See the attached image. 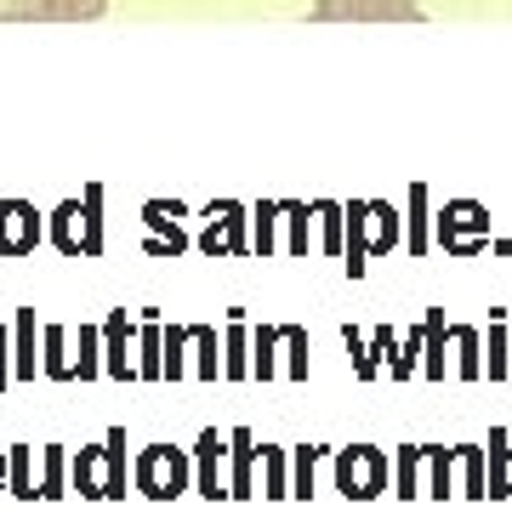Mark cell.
<instances>
[{
    "label": "cell",
    "instance_id": "1",
    "mask_svg": "<svg viewBox=\"0 0 512 512\" xmlns=\"http://www.w3.org/2000/svg\"><path fill=\"white\" fill-rule=\"evenodd\" d=\"M399 245V217L393 205H348L342 211V256H348V274L365 279L370 256H387Z\"/></svg>",
    "mask_w": 512,
    "mask_h": 512
},
{
    "label": "cell",
    "instance_id": "2",
    "mask_svg": "<svg viewBox=\"0 0 512 512\" xmlns=\"http://www.w3.org/2000/svg\"><path fill=\"white\" fill-rule=\"evenodd\" d=\"M74 490L86 501H120L126 495V433L114 427L109 444H86L74 456Z\"/></svg>",
    "mask_w": 512,
    "mask_h": 512
},
{
    "label": "cell",
    "instance_id": "3",
    "mask_svg": "<svg viewBox=\"0 0 512 512\" xmlns=\"http://www.w3.org/2000/svg\"><path fill=\"white\" fill-rule=\"evenodd\" d=\"M387 478H393V461L376 444L336 450V490L348 495V501H376V495H387Z\"/></svg>",
    "mask_w": 512,
    "mask_h": 512
},
{
    "label": "cell",
    "instance_id": "4",
    "mask_svg": "<svg viewBox=\"0 0 512 512\" xmlns=\"http://www.w3.org/2000/svg\"><path fill=\"white\" fill-rule=\"evenodd\" d=\"M97 188H86V205H74V200H63L52 211V245L63 256H97L103 251V217H97Z\"/></svg>",
    "mask_w": 512,
    "mask_h": 512
},
{
    "label": "cell",
    "instance_id": "5",
    "mask_svg": "<svg viewBox=\"0 0 512 512\" xmlns=\"http://www.w3.org/2000/svg\"><path fill=\"white\" fill-rule=\"evenodd\" d=\"M188 456L177 450V444H148V450H137V490L148 495V501H177V495L188 490Z\"/></svg>",
    "mask_w": 512,
    "mask_h": 512
},
{
    "label": "cell",
    "instance_id": "6",
    "mask_svg": "<svg viewBox=\"0 0 512 512\" xmlns=\"http://www.w3.org/2000/svg\"><path fill=\"white\" fill-rule=\"evenodd\" d=\"M433 239H439L450 256H478L484 245H490V211H484L478 200L444 205L439 222H433Z\"/></svg>",
    "mask_w": 512,
    "mask_h": 512
},
{
    "label": "cell",
    "instance_id": "7",
    "mask_svg": "<svg viewBox=\"0 0 512 512\" xmlns=\"http://www.w3.org/2000/svg\"><path fill=\"white\" fill-rule=\"evenodd\" d=\"M109 0H0V23H97Z\"/></svg>",
    "mask_w": 512,
    "mask_h": 512
},
{
    "label": "cell",
    "instance_id": "8",
    "mask_svg": "<svg viewBox=\"0 0 512 512\" xmlns=\"http://www.w3.org/2000/svg\"><path fill=\"white\" fill-rule=\"evenodd\" d=\"M46 234V222L29 200H0V256H29Z\"/></svg>",
    "mask_w": 512,
    "mask_h": 512
},
{
    "label": "cell",
    "instance_id": "9",
    "mask_svg": "<svg viewBox=\"0 0 512 512\" xmlns=\"http://www.w3.org/2000/svg\"><path fill=\"white\" fill-rule=\"evenodd\" d=\"M200 251L205 256H245L251 251V239H245V211H239L234 200L211 205V222H205V234H200Z\"/></svg>",
    "mask_w": 512,
    "mask_h": 512
},
{
    "label": "cell",
    "instance_id": "10",
    "mask_svg": "<svg viewBox=\"0 0 512 512\" xmlns=\"http://www.w3.org/2000/svg\"><path fill=\"white\" fill-rule=\"evenodd\" d=\"M228 501H245V495H256L251 490V461H256V439L245 433V427H234L228 433Z\"/></svg>",
    "mask_w": 512,
    "mask_h": 512
},
{
    "label": "cell",
    "instance_id": "11",
    "mask_svg": "<svg viewBox=\"0 0 512 512\" xmlns=\"http://www.w3.org/2000/svg\"><path fill=\"white\" fill-rule=\"evenodd\" d=\"M421 467H427L421 495H433V501L456 495V444H421Z\"/></svg>",
    "mask_w": 512,
    "mask_h": 512
},
{
    "label": "cell",
    "instance_id": "12",
    "mask_svg": "<svg viewBox=\"0 0 512 512\" xmlns=\"http://www.w3.org/2000/svg\"><path fill=\"white\" fill-rule=\"evenodd\" d=\"M222 444L228 439H217V427H205L200 433V495L205 501H228V478H222Z\"/></svg>",
    "mask_w": 512,
    "mask_h": 512
},
{
    "label": "cell",
    "instance_id": "13",
    "mask_svg": "<svg viewBox=\"0 0 512 512\" xmlns=\"http://www.w3.org/2000/svg\"><path fill=\"white\" fill-rule=\"evenodd\" d=\"M484 495L512 501V439L495 427L490 433V456H484Z\"/></svg>",
    "mask_w": 512,
    "mask_h": 512
},
{
    "label": "cell",
    "instance_id": "14",
    "mask_svg": "<svg viewBox=\"0 0 512 512\" xmlns=\"http://www.w3.org/2000/svg\"><path fill=\"white\" fill-rule=\"evenodd\" d=\"M444 342L456 348V376L461 382H478V376H484V336H478L473 325H450Z\"/></svg>",
    "mask_w": 512,
    "mask_h": 512
},
{
    "label": "cell",
    "instance_id": "15",
    "mask_svg": "<svg viewBox=\"0 0 512 512\" xmlns=\"http://www.w3.org/2000/svg\"><path fill=\"white\" fill-rule=\"evenodd\" d=\"M103 336H109V359H103V370H109V376H120V382H126V376H137V365L126 359V348H131L126 308H114L109 319H103Z\"/></svg>",
    "mask_w": 512,
    "mask_h": 512
},
{
    "label": "cell",
    "instance_id": "16",
    "mask_svg": "<svg viewBox=\"0 0 512 512\" xmlns=\"http://www.w3.org/2000/svg\"><path fill=\"white\" fill-rule=\"evenodd\" d=\"M279 348H285V325H262L256 330V348H251V376L274 382L279 376Z\"/></svg>",
    "mask_w": 512,
    "mask_h": 512
},
{
    "label": "cell",
    "instance_id": "17",
    "mask_svg": "<svg viewBox=\"0 0 512 512\" xmlns=\"http://www.w3.org/2000/svg\"><path fill=\"white\" fill-rule=\"evenodd\" d=\"M456 467H461V490L467 501H490L484 495V444H456Z\"/></svg>",
    "mask_w": 512,
    "mask_h": 512
},
{
    "label": "cell",
    "instance_id": "18",
    "mask_svg": "<svg viewBox=\"0 0 512 512\" xmlns=\"http://www.w3.org/2000/svg\"><path fill=\"white\" fill-rule=\"evenodd\" d=\"M160 336H165L160 313H143V330H137V348H143L137 376H143V382H160Z\"/></svg>",
    "mask_w": 512,
    "mask_h": 512
},
{
    "label": "cell",
    "instance_id": "19",
    "mask_svg": "<svg viewBox=\"0 0 512 512\" xmlns=\"http://www.w3.org/2000/svg\"><path fill=\"white\" fill-rule=\"evenodd\" d=\"M222 376H251V359H245V313H228V359H222Z\"/></svg>",
    "mask_w": 512,
    "mask_h": 512
},
{
    "label": "cell",
    "instance_id": "20",
    "mask_svg": "<svg viewBox=\"0 0 512 512\" xmlns=\"http://www.w3.org/2000/svg\"><path fill=\"white\" fill-rule=\"evenodd\" d=\"M342 342H348V353H353V376H359V382H376V376H382V359H376V353H370V342H365V330H342Z\"/></svg>",
    "mask_w": 512,
    "mask_h": 512
},
{
    "label": "cell",
    "instance_id": "21",
    "mask_svg": "<svg viewBox=\"0 0 512 512\" xmlns=\"http://www.w3.org/2000/svg\"><path fill=\"white\" fill-rule=\"evenodd\" d=\"M512 370V353H507V313L495 308L490 313V382H501Z\"/></svg>",
    "mask_w": 512,
    "mask_h": 512
},
{
    "label": "cell",
    "instance_id": "22",
    "mask_svg": "<svg viewBox=\"0 0 512 512\" xmlns=\"http://www.w3.org/2000/svg\"><path fill=\"white\" fill-rule=\"evenodd\" d=\"M313 461H319V444H296V450H291V467H296L291 495H296V501H313Z\"/></svg>",
    "mask_w": 512,
    "mask_h": 512
},
{
    "label": "cell",
    "instance_id": "23",
    "mask_svg": "<svg viewBox=\"0 0 512 512\" xmlns=\"http://www.w3.org/2000/svg\"><path fill=\"white\" fill-rule=\"evenodd\" d=\"M40 336H46V359H40V370H46V376H57V382H69L74 365L63 359V325H46Z\"/></svg>",
    "mask_w": 512,
    "mask_h": 512
},
{
    "label": "cell",
    "instance_id": "24",
    "mask_svg": "<svg viewBox=\"0 0 512 512\" xmlns=\"http://www.w3.org/2000/svg\"><path fill=\"white\" fill-rule=\"evenodd\" d=\"M256 450H262V467H268V490L262 495H291V478H285V450H279V444H256Z\"/></svg>",
    "mask_w": 512,
    "mask_h": 512
},
{
    "label": "cell",
    "instance_id": "25",
    "mask_svg": "<svg viewBox=\"0 0 512 512\" xmlns=\"http://www.w3.org/2000/svg\"><path fill=\"white\" fill-rule=\"evenodd\" d=\"M63 467H69V456H63V444H46V478H40V501H57L63 495Z\"/></svg>",
    "mask_w": 512,
    "mask_h": 512
},
{
    "label": "cell",
    "instance_id": "26",
    "mask_svg": "<svg viewBox=\"0 0 512 512\" xmlns=\"http://www.w3.org/2000/svg\"><path fill=\"white\" fill-rule=\"evenodd\" d=\"M274 222H279V205H256V239H251V251H256V256H274V251H279Z\"/></svg>",
    "mask_w": 512,
    "mask_h": 512
},
{
    "label": "cell",
    "instance_id": "27",
    "mask_svg": "<svg viewBox=\"0 0 512 512\" xmlns=\"http://www.w3.org/2000/svg\"><path fill=\"white\" fill-rule=\"evenodd\" d=\"M399 495H421V444H399Z\"/></svg>",
    "mask_w": 512,
    "mask_h": 512
},
{
    "label": "cell",
    "instance_id": "28",
    "mask_svg": "<svg viewBox=\"0 0 512 512\" xmlns=\"http://www.w3.org/2000/svg\"><path fill=\"white\" fill-rule=\"evenodd\" d=\"M6 473H12V484H6V490L23 495V501H35V478H29V450H23V444L6 456Z\"/></svg>",
    "mask_w": 512,
    "mask_h": 512
},
{
    "label": "cell",
    "instance_id": "29",
    "mask_svg": "<svg viewBox=\"0 0 512 512\" xmlns=\"http://www.w3.org/2000/svg\"><path fill=\"white\" fill-rule=\"evenodd\" d=\"M410 251H427L433 245V234H427V188H410Z\"/></svg>",
    "mask_w": 512,
    "mask_h": 512
},
{
    "label": "cell",
    "instance_id": "30",
    "mask_svg": "<svg viewBox=\"0 0 512 512\" xmlns=\"http://www.w3.org/2000/svg\"><path fill=\"white\" fill-rule=\"evenodd\" d=\"M18 336H23V353H18V365L12 370H18V376H35V313L29 308L18 313Z\"/></svg>",
    "mask_w": 512,
    "mask_h": 512
},
{
    "label": "cell",
    "instance_id": "31",
    "mask_svg": "<svg viewBox=\"0 0 512 512\" xmlns=\"http://www.w3.org/2000/svg\"><path fill=\"white\" fill-rule=\"evenodd\" d=\"M97 330L92 325H80V365H74V376H80V382H92L97 370H103V359H97Z\"/></svg>",
    "mask_w": 512,
    "mask_h": 512
},
{
    "label": "cell",
    "instance_id": "32",
    "mask_svg": "<svg viewBox=\"0 0 512 512\" xmlns=\"http://www.w3.org/2000/svg\"><path fill=\"white\" fill-rule=\"evenodd\" d=\"M285 222H291V256H308V205H285Z\"/></svg>",
    "mask_w": 512,
    "mask_h": 512
},
{
    "label": "cell",
    "instance_id": "33",
    "mask_svg": "<svg viewBox=\"0 0 512 512\" xmlns=\"http://www.w3.org/2000/svg\"><path fill=\"white\" fill-rule=\"evenodd\" d=\"M6 382H12V353H6V325H0V393H6Z\"/></svg>",
    "mask_w": 512,
    "mask_h": 512
},
{
    "label": "cell",
    "instance_id": "34",
    "mask_svg": "<svg viewBox=\"0 0 512 512\" xmlns=\"http://www.w3.org/2000/svg\"><path fill=\"white\" fill-rule=\"evenodd\" d=\"M0 490H6V450H0Z\"/></svg>",
    "mask_w": 512,
    "mask_h": 512
}]
</instances>
